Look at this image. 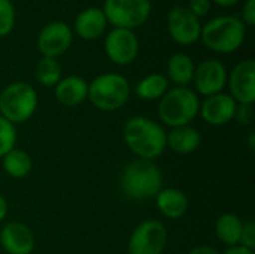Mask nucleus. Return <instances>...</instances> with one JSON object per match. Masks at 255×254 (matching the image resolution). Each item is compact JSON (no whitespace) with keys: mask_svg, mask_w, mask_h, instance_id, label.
Wrapping results in <instances>:
<instances>
[{"mask_svg":"<svg viewBox=\"0 0 255 254\" xmlns=\"http://www.w3.org/2000/svg\"><path fill=\"white\" fill-rule=\"evenodd\" d=\"M124 141L139 159L154 160L166 148V132L151 118L137 115L131 117L124 129Z\"/></svg>","mask_w":255,"mask_h":254,"instance_id":"nucleus-1","label":"nucleus"},{"mask_svg":"<svg viewBox=\"0 0 255 254\" xmlns=\"http://www.w3.org/2000/svg\"><path fill=\"white\" fill-rule=\"evenodd\" d=\"M120 186L123 193L130 199H151L163 189V174L152 160L137 159L124 168Z\"/></svg>","mask_w":255,"mask_h":254,"instance_id":"nucleus-2","label":"nucleus"},{"mask_svg":"<svg viewBox=\"0 0 255 254\" xmlns=\"http://www.w3.org/2000/svg\"><path fill=\"white\" fill-rule=\"evenodd\" d=\"M247 37V25L233 15L215 16L202 25L200 39L214 52L230 54L238 51Z\"/></svg>","mask_w":255,"mask_h":254,"instance_id":"nucleus-3","label":"nucleus"},{"mask_svg":"<svg viewBox=\"0 0 255 254\" xmlns=\"http://www.w3.org/2000/svg\"><path fill=\"white\" fill-rule=\"evenodd\" d=\"M200 102L188 87H175L167 90L158 103L160 120L170 127L188 126L199 114Z\"/></svg>","mask_w":255,"mask_h":254,"instance_id":"nucleus-4","label":"nucleus"},{"mask_svg":"<svg viewBox=\"0 0 255 254\" xmlns=\"http://www.w3.org/2000/svg\"><path fill=\"white\" fill-rule=\"evenodd\" d=\"M90 102L100 111H117L124 106L130 97V84L120 73H103L88 84Z\"/></svg>","mask_w":255,"mask_h":254,"instance_id":"nucleus-5","label":"nucleus"},{"mask_svg":"<svg viewBox=\"0 0 255 254\" xmlns=\"http://www.w3.org/2000/svg\"><path fill=\"white\" fill-rule=\"evenodd\" d=\"M37 108L36 90L22 81L9 84L0 93V114L12 124L27 121Z\"/></svg>","mask_w":255,"mask_h":254,"instance_id":"nucleus-6","label":"nucleus"},{"mask_svg":"<svg viewBox=\"0 0 255 254\" xmlns=\"http://www.w3.org/2000/svg\"><path fill=\"white\" fill-rule=\"evenodd\" d=\"M103 13L115 28L133 30L145 24L151 15V0H105Z\"/></svg>","mask_w":255,"mask_h":254,"instance_id":"nucleus-7","label":"nucleus"},{"mask_svg":"<svg viewBox=\"0 0 255 254\" xmlns=\"http://www.w3.org/2000/svg\"><path fill=\"white\" fill-rule=\"evenodd\" d=\"M167 244V231L158 220L140 223L128 240L130 254H161Z\"/></svg>","mask_w":255,"mask_h":254,"instance_id":"nucleus-8","label":"nucleus"},{"mask_svg":"<svg viewBox=\"0 0 255 254\" xmlns=\"http://www.w3.org/2000/svg\"><path fill=\"white\" fill-rule=\"evenodd\" d=\"M167 31L178 45H193L200 39V19L187 6H173L167 13Z\"/></svg>","mask_w":255,"mask_h":254,"instance_id":"nucleus-9","label":"nucleus"},{"mask_svg":"<svg viewBox=\"0 0 255 254\" xmlns=\"http://www.w3.org/2000/svg\"><path fill=\"white\" fill-rule=\"evenodd\" d=\"M105 52L112 63L127 66L133 63L139 54V39L133 30L114 27L106 34Z\"/></svg>","mask_w":255,"mask_h":254,"instance_id":"nucleus-10","label":"nucleus"},{"mask_svg":"<svg viewBox=\"0 0 255 254\" xmlns=\"http://www.w3.org/2000/svg\"><path fill=\"white\" fill-rule=\"evenodd\" d=\"M73 31L61 21L46 24L37 34V49L43 57L57 58L63 55L72 45Z\"/></svg>","mask_w":255,"mask_h":254,"instance_id":"nucleus-11","label":"nucleus"},{"mask_svg":"<svg viewBox=\"0 0 255 254\" xmlns=\"http://www.w3.org/2000/svg\"><path fill=\"white\" fill-rule=\"evenodd\" d=\"M227 84L230 88V96L236 103L253 105L255 102V61L247 58L239 61L232 73L227 75Z\"/></svg>","mask_w":255,"mask_h":254,"instance_id":"nucleus-12","label":"nucleus"},{"mask_svg":"<svg viewBox=\"0 0 255 254\" xmlns=\"http://www.w3.org/2000/svg\"><path fill=\"white\" fill-rule=\"evenodd\" d=\"M193 82L196 85V90L206 97L218 94L227 85L226 66L217 58L205 60L199 66H196Z\"/></svg>","mask_w":255,"mask_h":254,"instance_id":"nucleus-13","label":"nucleus"},{"mask_svg":"<svg viewBox=\"0 0 255 254\" xmlns=\"http://www.w3.org/2000/svg\"><path fill=\"white\" fill-rule=\"evenodd\" d=\"M238 103L230 94L218 93L208 96L199 108L202 118L212 126H224L235 118Z\"/></svg>","mask_w":255,"mask_h":254,"instance_id":"nucleus-14","label":"nucleus"},{"mask_svg":"<svg viewBox=\"0 0 255 254\" xmlns=\"http://www.w3.org/2000/svg\"><path fill=\"white\" fill-rule=\"evenodd\" d=\"M0 244L9 254H30L34 249V235L28 226L10 222L0 232Z\"/></svg>","mask_w":255,"mask_h":254,"instance_id":"nucleus-15","label":"nucleus"},{"mask_svg":"<svg viewBox=\"0 0 255 254\" xmlns=\"http://www.w3.org/2000/svg\"><path fill=\"white\" fill-rule=\"evenodd\" d=\"M108 21L100 7H87L78 13L75 19V31L81 39L94 40L100 37L106 30Z\"/></svg>","mask_w":255,"mask_h":254,"instance_id":"nucleus-16","label":"nucleus"},{"mask_svg":"<svg viewBox=\"0 0 255 254\" xmlns=\"http://www.w3.org/2000/svg\"><path fill=\"white\" fill-rule=\"evenodd\" d=\"M88 82L78 75H69L55 85V97L64 106H76L87 99Z\"/></svg>","mask_w":255,"mask_h":254,"instance_id":"nucleus-17","label":"nucleus"},{"mask_svg":"<svg viewBox=\"0 0 255 254\" xmlns=\"http://www.w3.org/2000/svg\"><path fill=\"white\" fill-rule=\"evenodd\" d=\"M158 211L172 220H178L188 211V198L178 189H161L155 196Z\"/></svg>","mask_w":255,"mask_h":254,"instance_id":"nucleus-18","label":"nucleus"},{"mask_svg":"<svg viewBox=\"0 0 255 254\" xmlns=\"http://www.w3.org/2000/svg\"><path fill=\"white\" fill-rule=\"evenodd\" d=\"M202 136L197 129L188 126L173 127L169 135H166V147H170L179 154H190L200 147Z\"/></svg>","mask_w":255,"mask_h":254,"instance_id":"nucleus-19","label":"nucleus"},{"mask_svg":"<svg viewBox=\"0 0 255 254\" xmlns=\"http://www.w3.org/2000/svg\"><path fill=\"white\" fill-rule=\"evenodd\" d=\"M196 64L188 54L176 52L167 61V79L176 84L178 87H187L193 82Z\"/></svg>","mask_w":255,"mask_h":254,"instance_id":"nucleus-20","label":"nucleus"},{"mask_svg":"<svg viewBox=\"0 0 255 254\" xmlns=\"http://www.w3.org/2000/svg\"><path fill=\"white\" fill-rule=\"evenodd\" d=\"M244 222L233 213L221 214L215 223V234L217 237L227 244L229 247L239 246L241 234H242Z\"/></svg>","mask_w":255,"mask_h":254,"instance_id":"nucleus-21","label":"nucleus"},{"mask_svg":"<svg viewBox=\"0 0 255 254\" xmlns=\"http://www.w3.org/2000/svg\"><path fill=\"white\" fill-rule=\"evenodd\" d=\"M169 90V79L161 73H151L142 78L136 85V94L142 100L161 99Z\"/></svg>","mask_w":255,"mask_h":254,"instance_id":"nucleus-22","label":"nucleus"},{"mask_svg":"<svg viewBox=\"0 0 255 254\" xmlns=\"http://www.w3.org/2000/svg\"><path fill=\"white\" fill-rule=\"evenodd\" d=\"M31 157L24 150L12 148L3 156V169L12 178H24L31 171Z\"/></svg>","mask_w":255,"mask_h":254,"instance_id":"nucleus-23","label":"nucleus"},{"mask_svg":"<svg viewBox=\"0 0 255 254\" xmlns=\"http://www.w3.org/2000/svg\"><path fill=\"white\" fill-rule=\"evenodd\" d=\"M61 66L57 58L42 57L34 69V76L37 82L43 87H55L61 79Z\"/></svg>","mask_w":255,"mask_h":254,"instance_id":"nucleus-24","label":"nucleus"},{"mask_svg":"<svg viewBox=\"0 0 255 254\" xmlns=\"http://www.w3.org/2000/svg\"><path fill=\"white\" fill-rule=\"evenodd\" d=\"M16 142V132L15 126L0 115V157L15 148Z\"/></svg>","mask_w":255,"mask_h":254,"instance_id":"nucleus-25","label":"nucleus"},{"mask_svg":"<svg viewBox=\"0 0 255 254\" xmlns=\"http://www.w3.org/2000/svg\"><path fill=\"white\" fill-rule=\"evenodd\" d=\"M15 7L9 0H0V37L7 36L15 27Z\"/></svg>","mask_w":255,"mask_h":254,"instance_id":"nucleus-26","label":"nucleus"},{"mask_svg":"<svg viewBox=\"0 0 255 254\" xmlns=\"http://www.w3.org/2000/svg\"><path fill=\"white\" fill-rule=\"evenodd\" d=\"M239 246L245 247V249H250L254 252L255 249V223L253 220L244 223V228H242V234H241V241H239Z\"/></svg>","mask_w":255,"mask_h":254,"instance_id":"nucleus-27","label":"nucleus"},{"mask_svg":"<svg viewBox=\"0 0 255 254\" xmlns=\"http://www.w3.org/2000/svg\"><path fill=\"white\" fill-rule=\"evenodd\" d=\"M188 9L193 15H196L199 19L206 16L211 10V0H190Z\"/></svg>","mask_w":255,"mask_h":254,"instance_id":"nucleus-28","label":"nucleus"},{"mask_svg":"<svg viewBox=\"0 0 255 254\" xmlns=\"http://www.w3.org/2000/svg\"><path fill=\"white\" fill-rule=\"evenodd\" d=\"M235 118H236L241 124H251V123H253V118H254V109H253V105H244V103H239V106H236Z\"/></svg>","mask_w":255,"mask_h":254,"instance_id":"nucleus-29","label":"nucleus"},{"mask_svg":"<svg viewBox=\"0 0 255 254\" xmlns=\"http://www.w3.org/2000/svg\"><path fill=\"white\" fill-rule=\"evenodd\" d=\"M242 22L247 27L255 25V0H247L242 7Z\"/></svg>","mask_w":255,"mask_h":254,"instance_id":"nucleus-30","label":"nucleus"},{"mask_svg":"<svg viewBox=\"0 0 255 254\" xmlns=\"http://www.w3.org/2000/svg\"><path fill=\"white\" fill-rule=\"evenodd\" d=\"M188 254H220L214 247H209V246H199L196 249H193Z\"/></svg>","mask_w":255,"mask_h":254,"instance_id":"nucleus-31","label":"nucleus"},{"mask_svg":"<svg viewBox=\"0 0 255 254\" xmlns=\"http://www.w3.org/2000/svg\"><path fill=\"white\" fill-rule=\"evenodd\" d=\"M224 254H255L253 250H250V249H245V247H242V246H235V247H230L227 252Z\"/></svg>","mask_w":255,"mask_h":254,"instance_id":"nucleus-32","label":"nucleus"},{"mask_svg":"<svg viewBox=\"0 0 255 254\" xmlns=\"http://www.w3.org/2000/svg\"><path fill=\"white\" fill-rule=\"evenodd\" d=\"M6 214H7V202H6V199L0 195V222L6 217Z\"/></svg>","mask_w":255,"mask_h":254,"instance_id":"nucleus-33","label":"nucleus"},{"mask_svg":"<svg viewBox=\"0 0 255 254\" xmlns=\"http://www.w3.org/2000/svg\"><path fill=\"white\" fill-rule=\"evenodd\" d=\"M214 3H217L218 6H223V7H230V6H235L238 4L241 0H212Z\"/></svg>","mask_w":255,"mask_h":254,"instance_id":"nucleus-34","label":"nucleus"},{"mask_svg":"<svg viewBox=\"0 0 255 254\" xmlns=\"http://www.w3.org/2000/svg\"><path fill=\"white\" fill-rule=\"evenodd\" d=\"M9 1H12V0H9Z\"/></svg>","mask_w":255,"mask_h":254,"instance_id":"nucleus-35","label":"nucleus"}]
</instances>
